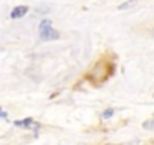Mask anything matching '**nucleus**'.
<instances>
[{
  "label": "nucleus",
  "instance_id": "1",
  "mask_svg": "<svg viewBox=\"0 0 154 145\" xmlns=\"http://www.w3.org/2000/svg\"><path fill=\"white\" fill-rule=\"evenodd\" d=\"M39 35H41V39L42 41H56V39H59V32L57 30H54L53 27H47V29H44V30H39Z\"/></svg>",
  "mask_w": 154,
  "mask_h": 145
},
{
  "label": "nucleus",
  "instance_id": "2",
  "mask_svg": "<svg viewBox=\"0 0 154 145\" xmlns=\"http://www.w3.org/2000/svg\"><path fill=\"white\" fill-rule=\"evenodd\" d=\"M17 127H21V128H32V130H38L39 128V124L36 121H33L32 118H24V119H17L14 122Z\"/></svg>",
  "mask_w": 154,
  "mask_h": 145
},
{
  "label": "nucleus",
  "instance_id": "3",
  "mask_svg": "<svg viewBox=\"0 0 154 145\" xmlns=\"http://www.w3.org/2000/svg\"><path fill=\"white\" fill-rule=\"evenodd\" d=\"M27 11H29V8L27 6H24V5H21V6H15L12 11H11V18H21V17H24L26 14H27Z\"/></svg>",
  "mask_w": 154,
  "mask_h": 145
},
{
  "label": "nucleus",
  "instance_id": "4",
  "mask_svg": "<svg viewBox=\"0 0 154 145\" xmlns=\"http://www.w3.org/2000/svg\"><path fill=\"white\" fill-rule=\"evenodd\" d=\"M136 3H137V0H125L124 3H121V5L118 6V9H119V11H125V9H128V8H133Z\"/></svg>",
  "mask_w": 154,
  "mask_h": 145
},
{
  "label": "nucleus",
  "instance_id": "5",
  "mask_svg": "<svg viewBox=\"0 0 154 145\" xmlns=\"http://www.w3.org/2000/svg\"><path fill=\"white\" fill-rule=\"evenodd\" d=\"M113 113H115V110H113V109H106V110L101 113V118H103V119H109V118H112V116H113Z\"/></svg>",
  "mask_w": 154,
  "mask_h": 145
},
{
  "label": "nucleus",
  "instance_id": "6",
  "mask_svg": "<svg viewBox=\"0 0 154 145\" xmlns=\"http://www.w3.org/2000/svg\"><path fill=\"white\" fill-rule=\"evenodd\" d=\"M142 127H143V128H146V130H154V118H152V119L145 121V122L142 124Z\"/></svg>",
  "mask_w": 154,
  "mask_h": 145
},
{
  "label": "nucleus",
  "instance_id": "7",
  "mask_svg": "<svg viewBox=\"0 0 154 145\" xmlns=\"http://www.w3.org/2000/svg\"><path fill=\"white\" fill-rule=\"evenodd\" d=\"M47 27H51V21H50V20H42V21L39 23V30H44V29H47Z\"/></svg>",
  "mask_w": 154,
  "mask_h": 145
},
{
  "label": "nucleus",
  "instance_id": "8",
  "mask_svg": "<svg viewBox=\"0 0 154 145\" xmlns=\"http://www.w3.org/2000/svg\"><path fill=\"white\" fill-rule=\"evenodd\" d=\"M0 118H5V119L8 118V113H6V112H3V110H2V107H0Z\"/></svg>",
  "mask_w": 154,
  "mask_h": 145
},
{
  "label": "nucleus",
  "instance_id": "9",
  "mask_svg": "<svg viewBox=\"0 0 154 145\" xmlns=\"http://www.w3.org/2000/svg\"><path fill=\"white\" fill-rule=\"evenodd\" d=\"M151 35H152V38H154V29H152V30H151Z\"/></svg>",
  "mask_w": 154,
  "mask_h": 145
},
{
  "label": "nucleus",
  "instance_id": "10",
  "mask_svg": "<svg viewBox=\"0 0 154 145\" xmlns=\"http://www.w3.org/2000/svg\"><path fill=\"white\" fill-rule=\"evenodd\" d=\"M107 145H115V143H107Z\"/></svg>",
  "mask_w": 154,
  "mask_h": 145
}]
</instances>
